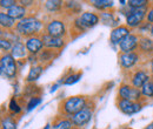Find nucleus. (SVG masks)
I'll use <instances>...</instances> for the list:
<instances>
[{
  "mask_svg": "<svg viewBox=\"0 0 153 129\" xmlns=\"http://www.w3.org/2000/svg\"><path fill=\"white\" fill-rule=\"evenodd\" d=\"M130 35V31L126 26H119L115 27L114 29L111 32V37H110V41L112 43H119L125 39V38Z\"/></svg>",
  "mask_w": 153,
  "mask_h": 129,
  "instance_id": "9b49d317",
  "label": "nucleus"
},
{
  "mask_svg": "<svg viewBox=\"0 0 153 129\" xmlns=\"http://www.w3.org/2000/svg\"><path fill=\"white\" fill-rule=\"evenodd\" d=\"M138 59H139L138 54H135L133 52L132 53H124V54H121L120 57H119L120 65L124 68H131V67H133L134 65L137 63Z\"/></svg>",
  "mask_w": 153,
  "mask_h": 129,
  "instance_id": "ddd939ff",
  "label": "nucleus"
},
{
  "mask_svg": "<svg viewBox=\"0 0 153 129\" xmlns=\"http://www.w3.org/2000/svg\"><path fill=\"white\" fill-rule=\"evenodd\" d=\"M141 94L147 96V97H153V81L150 80L149 82H146L144 85V87L141 88Z\"/></svg>",
  "mask_w": 153,
  "mask_h": 129,
  "instance_id": "b1692460",
  "label": "nucleus"
},
{
  "mask_svg": "<svg viewBox=\"0 0 153 129\" xmlns=\"http://www.w3.org/2000/svg\"><path fill=\"white\" fill-rule=\"evenodd\" d=\"M42 73V67L41 66H33L30 72H28V75H27V82H33L36 81L37 79H39V76Z\"/></svg>",
  "mask_w": 153,
  "mask_h": 129,
  "instance_id": "a211bd4d",
  "label": "nucleus"
},
{
  "mask_svg": "<svg viewBox=\"0 0 153 129\" xmlns=\"http://www.w3.org/2000/svg\"><path fill=\"white\" fill-rule=\"evenodd\" d=\"M141 95H143L141 92L138 88H135V87H131V86H127V85H123L119 88V96L123 100H128V101L138 102L140 100V96Z\"/></svg>",
  "mask_w": 153,
  "mask_h": 129,
  "instance_id": "39448f33",
  "label": "nucleus"
},
{
  "mask_svg": "<svg viewBox=\"0 0 153 129\" xmlns=\"http://www.w3.org/2000/svg\"><path fill=\"white\" fill-rule=\"evenodd\" d=\"M139 47L143 52L145 53H152L153 52V41L151 39H147V38H143L140 41H139Z\"/></svg>",
  "mask_w": 153,
  "mask_h": 129,
  "instance_id": "6ab92c4d",
  "label": "nucleus"
},
{
  "mask_svg": "<svg viewBox=\"0 0 153 129\" xmlns=\"http://www.w3.org/2000/svg\"><path fill=\"white\" fill-rule=\"evenodd\" d=\"M72 129H78V128H72Z\"/></svg>",
  "mask_w": 153,
  "mask_h": 129,
  "instance_id": "4c0bfd02",
  "label": "nucleus"
},
{
  "mask_svg": "<svg viewBox=\"0 0 153 129\" xmlns=\"http://www.w3.org/2000/svg\"><path fill=\"white\" fill-rule=\"evenodd\" d=\"M10 111H13V113H20L21 111V108H20V106L18 105V102L16 101V99H12L11 101H10Z\"/></svg>",
  "mask_w": 153,
  "mask_h": 129,
  "instance_id": "7c9ffc66",
  "label": "nucleus"
},
{
  "mask_svg": "<svg viewBox=\"0 0 153 129\" xmlns=\"http://www.w3.org/2000/svg\"><path fill=\"white\" fill-rule=\"evenodd\" d=\"M118 107L119 109L123 111L124 114L126 115H132L135 114L141 109V105L138 103V102H134V101H128V100H120L119 103H118Z\"/></svg>",
  "mask_w": 153,
  "mask_h": 129,
  "instance_id": "0eeeda50",
  "label": "nucleus"
},
{
  "mask_svg": "<svg viewBox=\"0 0 153 129\" xmlns=\"http://www.w3.org/2000/svg\"><path fill=\"white\" fill-rule=\"evenodd\" d=\"M0 24H1V26L5 27V28H11V27L14 26V19L11 18L7 13L1 12V13H0Z\"/></svg>",
  "mask_w": 153,
  "mask_h": 129,
  "instance_id": "aec40b11",
  "label": "nucleus"
},
{
  "mask_svg": "<svg viewBox=\"0 0 153 129\" xmlns=\"http://www.w3.org/2000/svg\"><path fill=\"white\" fill-rule=\"evenodd\" d=\"M145 129H153V122H152V123H150V125H149V126H147Z\"/></svg>",
  "mask_w": 153,
  "mask_h": 129,
  "instance_id": "f704fd0d",
  "label": "nucleus"
},
{
  "mask_svg": "<svg viewBox=\"0 0 153 129\" xmlns=\"http://www.w3.org/2000/svg\"><path fill=\"white\" fill-rule=\"evenodd\" d=\"M0 5H1V7H6L8 10V8L16 6L17 5V1H14V0H1L0 1Z\"/></svg>",
  "mask_w": 153,
  "mask_h": 129,
  "instance_id": "2f4dec72",
  "label": "nucleus"
},
{
  "mask_svg": "<svg viewBox=\"0 0 153 129\" xmlns=\"http://www.w3.org/2000/svg\"><path fill=\"white\" fill-rule=\"evenodd\" d=\"M147 20H149V22H152V25H153V8L150 10V12H149V14H147Z\"/></svg>",
  "mask_w": 153,
  "mask_h": 129,
  "instance_id": "473e14b6",
  "label": "nucleus"
},
{
  "mask_svg": "<svg viewBox=\"0 0 153 129\" xmlns=\"http://www.w3.org/2000/svg\"><path fill=\"white\" fill-rule=\"evenodd\" d=\"M7 14L13 19H21L25 17L26 14V8L24 6H20V5H16L11 8L7 10Z\"/></svg>",
  "mask_w": 153,
  "mask_h": 129,
  "instance_id": "dca6fc26",
  "label": "nucleus"
},
{
  "mask_svg": "<svg viewBox=\"0 0 153 129\" xmlns=\"http://www.w3.org/2000/svg\"><path fill=\"white\" fill-rule=\"evenodd\" d=\"M72 121L66 119H60L52 126V129H72Z\"/></svg>",
  "mask_w": 153,
  "mask_h": 129,
  "instance_id": "412c9836",
  "label": "nucleus"
},
{
  "mask_svg": "<svg viewBox=\"0 0 153 129\" xmlns=\"http://www.w3.org/2000/svg\"><path fill=\"white\" fill-rule=\"evenodd\" d=\"M61 1H59V0H53V1H46V4H45V7H46V10L47 11H50V12H57L60 10V7H61Z\"/></svg>",
  "mask_w": 153,
  "mask_h": 129,
  "instance_id": "4be33fe9",
  "label": "nucleus"
},
{
  "mask_svg": "<svg viewBox=\"0 0 153 129\" xmlns=\"http://www.w3.org/2000/svg\"><path fill=\"white\" fill-rule=\"evenodd\" d=\"M151 69H152V72H153V60H152V62H151Z\"/></svg>",
  "mask_w": 153,
  "mask_h": 129,
  "instance_id": "c9c22d12",
  "label": "nucleus"
},
{
  "mask_svg": "<svg viewBox=\"0 0 153 129\" xmlns=\"http://www.w3.org/2000/svg\"><path fill=\"white\" fill-rule=\"evenodd\" d=\"M151 34L153 35V25H152V27H151Z\"/></svg>",
  "mask_w": 153,
  "mask_h": 129,
  "instance_id": "e433bc0d",
  "label": "nucleus"
},
{
  "mask_svg": "<svg viewBox=\"0 0 153 129\" xmlns=\"http://www.w3.org/2000/svg\"><path fill=\"white\" fill-rule=\"evenodd\" d=\"M145 18V11L144 10H133L132 12H130V14H127L126 22L128 27H137L139 26L143 20Z\"/></svg>",
  "mask_w": 153,
  "mask_h": 129,
  "instance_id": "1a4fd4ad",
  "label": "nucleus"
},
{
  "mask_svg": "<svg viewBox=\"0 0 153 129\" xmlns=\"http://www.w3.org/2000/svg\"><path fill=\"white\" fill-rule=\"evenodd\" d=\"M41 29V22L34 17L21 19L17 24V32L22 37H30L38 33Z\"/></svg>",
  "mask_w": 153,
  "mask_h": 129,
  "instance_id": "f257e3e1",
  "label": "nucleus"
},
{
  "mask_svg": "<svg viewBox=\"0 0 153 129\" xmlns=\"http://www.w3.org/2000/svg\"><path fill=\"white\" fill-rule=\"evenodd\" d=\"M27 54V48H25L24 43L16 42L12 48V56L13 57H24Z\"/></svg>",
  "mask_w": 153,
  "mask_h": 129,
  "instance_id": "f3484780",
  "label": "nucleus"
},
{
  "mask_svg": "<svg viewBox=\"0 0 153 129\" xmlns=\"http://www.w3.org/2000/svg\"><path fill=\"white\" fill-rule=\"evenodd\" d=\"M40 102H41V99H40V97H38V96H33V97H31L30 102L27 103V111L33 109L34 107H37V106H38Z\"/></svg>",
  "mask_w": 153,
  "mask_h": 129,
  "instance_id": "cd10ccee",
  "label": "nucleus"
},
{
  "mask_svg": "<svg viewBox=\"0 0 153 129\" xmlns=\"http://www.w3.org/2000/svg\"><path fill=\"white\" fill-rule=\"evenodd\" d=\"M42 46H44L42 40L37 37L28 38L27 41H26V48H27V51H28L30 53H32V54L39 53V52L41 51Z\"/></svg>",
  "mask_w": 153,
  "mask_h": 129,
  "instance_id": "f8f14e48",
  "label": "nucleus"
},
{
  "mask_svg": "<svg viewBox=\"0 0 153 129\" xmlns=\"http://www.w3.org/2000/svg\"><path fill=\"white\" fill-rule=\"evenodd\" d=\"M149 81H150V76H149V74L146 73V72H144V71L137 72L133 75V77H132V85H133V87L138 88V89L143 88L144 85L146 82H149Z\"/></svg>",
  "mask_w": 153,
  "mask_h": 129,
  "instance_id": "2eb2a0df",
  "label": "nucleus"
},
{
  "mask_svg": "<svg viewBox=\"0 0 153 129\" xmlns=\"http://www.w3.org/2000/svg\"><path fill=\"white\" fill-rule=\"evenodd\" d=\"M0 46H1V49H2V51H10V49L13 48V45H12L11 40L4 39V38H2L1 41H0Z\"/></svg>",
  "mask_w": 153,
  "mask_h": 129,
  "instance_id": "c85d7f7f",
  "label": "nucleus"
},
{
  "mask_svg": "<svg viewBox=\"0 0 153 129\" xmlns=\"http://www.w3.org/2000/svg\"><path fill=\"white\" fill-rule=\"evenodd\" d=\"M65 32H66L65 25L60 20H52L47 25V34L48 35H52V37L56 38H61L65 34Z\"/></svg>",
  "mask_w": 153,
  "mask_h": 129,
  "instance_id": "6e6552de",
  "label": "nucleus"
},
{
  "mask_svg": "<svg viewBox=\"0 0 153 129\" xmlns=\"http://www.w3.org/2000/svg\"><path fill=\"white\" fill-rule=\"evenodd\" d=\"M92 5L99 8V10H104V8H108L113 6V1H108V0H94L92 1Z\"/></svg>",
  "mask_w": 153,
  "mask_h": 129,
  "instance_id": "5701e85b",
  "label": "nucleus"
},
{
  "mask_svg": "<svg viewBox=\"0 0 153 129\" xmlns=\"http://www.w3.org/2000/svg\"><path fill=\"white\" fill-rule=\"evenodd\" d=\"M85 107H86V97L85 96H73V97H70L62 105L64 111L66 114H70V115H74L78 111L84 109Z\"/></svg>",
  "mask_w": 153,
  "mask_h": 129,
  "instance_id": "f03ea898",
  "label": "nucleus"
},
{
  "mask_svg": "<svg viewBox=\"0 0 153 129\" xmlns=\"http://www.w3.org/2000/svg\"><path fill=\"white\" fill-rule=\"evenodd\" d=\"M138 42H139L138 37L134 34H130L120 42L119 46L123 53H132V51L138 46Z\"/></svg>",
  "mask_w": 153,
  "mask_h": 129,
  "instance_id": "9d476101",
  "label": "nucleus"
},
{
  "mask_svg": "<svg viewBox=\"0 0 153 129\" xmlns=\"http://www.w3.org/2000/svg\"><path fill=\"white\" fill-rule=\"evenodd\" d=\"M92 114H93V109H92L90 106H87V105H86V107H85L84 109H81L80 111H78L76 114L72 115L70 120L72 121V123H73L74 126H79V127H81V126L86 125V123L91 120Z\"/></svg>",
  "mask_w": 153,
  "mask_h": 129,
  "instance_id": "20e7f679",
  "label": "nucleus"
},
{
  "mask_svg": "<svg viewBox=\"0 0 153 129\" xmlns=\"http://www.w3.org/2000/svg\"><path fill=\"white\" fill-rule=\"evenodd\" d=\"M127 4L133 10H141V7H145L149 2L146 0H130L127 1Z\"/></svg>",
  "mask_w": 153,
  "mask_h": 129,
  "instance_id": "393cba45",
  "label": "nucleus"
},
{
  "mask_svg": "<svg viewBox=\"0 0 153 129\" xmlns=\"http://www.w3.org/2000/svg\"><path fill=\"white\" fill-rule=\"evenodd\" d=\"M39 59H40L42 62H44V61H47V60H52V59H53V53H52V51H44V52L40 53Z\"/></svg>",
  "mask_w": 153,
  "mask_h": 129,
  "instance_id": "c756f323",
  "label": "nucleus"
},
{
  "mask_svg": "<svg viewBox=\"0 0 153 129\" xmlns=\"http://www.w3.org/2000/svg\"><path fill=\"white\" fill-rule=\"evenodd\" d=\"M20 4H22V6H25V5H31V4H33V1H20Z\"/></svg>",
  "mask_w": 153,
  "mask_h": 129,
  "instance_id": "72a5a7b5",
  "label": "nucleus"
},
{
  "mask_svg": "<svg viewBox=\"0 0 153 129\" xmlns=\"http://www.w3.org/2000/svg\"><path fill=\"white\" fill-rule=\"evenodd\" d=\"M2 129H17V123L13 119L6 117L2 120Z\"/></svg>",
  "mask_w": 153,
  "mask_h": 129,
  "instance_id": "a878e982",
  "label": "nucleus"
},
{
  "mask_svg": "<svg viewBox=\"0 0 153 129\" xmlns=\"http://www.w3.org/2000/svg\"><path fill=\"white\" fill-rule=\"evenodd\" d=\"M98 21H99V18L94 13L85 12L76 19V24L79 26L80 29H85V28H88V27H93L94 25L98 24Z\"/></svg>",
  "mask_w": 153,
  "mask_h": 129,
  "instance_id": "423d86ee",
  "label": "nucleus"
},
{
  "mask_svg": "<svg viewBox=\"0 0 153 129\" xmlns=\"http://www.w3.org/2000/svg\"><path fill=\"white\" fill-rule=\"evenodd\" d=\"M0 68H1V74L7 77V79H12L16 76L17 74V63L16 60L12 55H4L1 57V62H0Z\"/></svg>",
  "mask_w": 153,
  "mask_h": 129,
  "instance_id": "7ed1b4c3",
  "label": "nucleus"
},
{
  "mask_svg": "<svg viewBox=\"0 0 153 129\" xmlns=\"http://www.w3.org/2000/svg\"><path fill=\"white\" fill-rule=\"evenodd\" d=\"M44 45L48 48H60L64 46V40L62 38H56L52 37V35H48V34H45L41 38Z\"/></svg>",
  "mask_w": 153,
  "mask_h": 129,
  "instance_id": "4468645a",
  "label": "nucleus"
},
{
  "mask_svg": "<svg viewBox=\"0 0 153 129\" xmlns=\"http://www.w3.org/2000/svg\"><path fill=\"white\" fill-rule=\"evenodd\" d=\"M81 77V73H78V74H72L70 76H67V79L64 81V85H73L79 81V79Z\"/></svg>",
  "mask_w": 153,
  "mask_h": 129,
  "instance_id": "bb28decb",
  "label": "nucleus"
}]
</instances>
